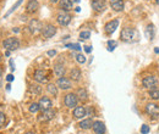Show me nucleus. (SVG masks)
Segmentation results:
<instances>
[{"instance_id": "24", "label": "nucleus", "mask_w": 159, "mask_h": 134, "mask_svg": "<svg viewBox=\"0 0 159 134\" xmlns=\"http://www.w3.org/2000/svg\"><path fill=\"white\" fill-rule=\"evenodd\" d=\"M149 96H151V99H153V100H158L159 99V88H152L151 90H149Z\"/></svg>"}, {"instance_id": "23", "label": "nucleus", "mask_w": 159, "mask_h": 134, "mask_svg": "<svg viewBox=\"0 0 159 134\" xmlns=\"http://www.w3.org/2000/svg\"><path fill=\"white\" fill-rule=\"evenodd\" d=\"M70 77L74 79V80H79L81 78V71L79 68H72L71 70V73H70Z\"/></svg>"}, {"instance_id": "22", "label": "nucleus", "mask_w": 159, "mask_h": 134, "mask_svg": "<svg viewBox=\"0 0 159 134\" xmlns=\"http://www.w3.org/2000/svg\"><path fill=\"white\" fill-rule=\"evenodd\" d=\"M146 36L148 37V39L154 38V26L153 24H148L146 28Z\"/></svg>"}, {"instance_id": "19", "label": "nucleus", "mask_w": 159, "mask_h": 134, "mask_svg": "<svg viewBox=\"0 0 159 134\" xmlns=\"http://www.w3.org/2000/svg\"><path fill=\"white\" fill-rule=\"evenodd\" d=\"M60 7L65 11L72 10V1L71 0H60Z\"/></svg>"}, {"instance_id": "14", "label": "nucleus", "mask_w": 159, "mask_h": 134, "mask_svg": "<svg viewBox=\"0 0 159 134\" xmlns=\"http://www.w3.org/2000/svg\"><path fill=\"white\" fill-rule=\"evenodd\" d=\"M93 131L97 134H104L105 133V124L102 122V121H96L93 123Z\"/></svg>"}, {"instance_id": "33", "label": "nucleus", "mask_w": 159, "mask_h": 134, "mask_svg": "<svg viewBox=\"0 0 159 134\" xmlns=\"http://www.w3.org/2000/svg\"><path fill=\"white\" fill-rule=\"evenodd\" d=\"M76 60H77V62H80V63H84V62H86V58H84V55H82V54H79V55L76 56Z\"/></svg>"}, {"instance_id": "11", "label": "nucleus", "mask_w": 159, "mask_h": 134, "mask_svg": "<svg viewBox=\"0 0 159 134\" xmlns=\"http://www.w3.org/2000/svg\"><path fill=\"white\" fill-rule=\"evenodd\" d=\"M110 6H111V9L114 10V11H122L124 10V6H125V4H124V0H110Z\"/></svg>"}, {"instance_id": "43", "label": "nucleus", "mask_w": 159, "mask_h": 134, "mask_svg": "<svg viewBox=\"0 0 159 134\" xmlns=\"http://www.w3.org/2000/svg\"><path fill=\"white\" fill-rule=\"evenodd\" d=\"M156 2H157V4L159 5V0H156Z\"/></svg>"}, {"instance_id": "37", "label": "nucleus", "mask_w": 159, "mask_h": 134, "mask_svg": "<svg viewBox=\"0 0 159 134\" xmlns=\"http://www.w3.org/2000/svg\"><path fill=\"white\" fill-rule=\"evenodd\" d=\"M6 79H7L9 82H11V80H14V76H12V75H9V76L6 77Z\"/></svg>"}, {"instance_id": "26", "label": "nucleus", "mask_w": 159, "mask_h": 134, "mask_svg": "<svg viewBox=\"0 0 159 134\" xmlns=\"http://www.w3.org/2000/svg\"><path fill=\"white\" fill-rule=\"evenodd\" d=\"M47 89H48V92L52 94V95H57L58 94V89H57V87L54 85V84H48V87H47Z\"/></svg>"}, {"instance_id": "27", "label": "nucleus", "mask_w": 159, "mask_h": 134, "mask_svg": "<svg viewBox=\"0 0 159 134\" xmlns=\"http://www.w3.org/2000/svg\"><path fill=\"white\" fill-rule=\"evenodd\" d=\"M77 95H79L80 100H82V101L87 100V92H86L84 89H79V92H77Z\"/></svg>"}, {"instance_id": "15", "label": "nucleus", "mask_w": 159, "mask_h": 134, "mask_svg": "<svg viewBox=\"0 0 159 134\" xmlns=\"http://www.w3.org/2000/svg\"><path fill=\"white\" fill-rule=\"evenodd\" d=\"M34 79H36L37 82H39V83H47L48 77H47L45 72H44L43 70H37V71L34 72Z\"/></svg>"}, {"instance_id": "5", "label": "nucleus", "mask_w": 159, "mask_h": 134, "mask_svg": "<svg viewBox=\"0 0 159 134\" xmlns=\"http://www.w3.org/2000/svg\"><path fill=\"white\" fill-rule=\"evenodd\" d=\"M28 28H30V31H31L33 34H37V33H39L40 31H43V26H42V23H40L38 19H32V21L30 22Z\"/></svg>"}, {"instance_id": "7", "label": "nucleus", "mask_w": 159, "mask_h": 134, "mask_svg": "<svg viewBox=\"0 0 159 134\" xmlns=\"http://www.w3.org/2000/svg\"><path fill=\"white\" fill-rule=\"evenodd\" d=\"M43 37L44 38H52L55 33H57V28L54 27V26H52V24H48V26H45L44 28H43Z\"/></svg>"}, {"instance_id": "25", "label": "nucleus", "mask_w": 159, "mask_h": 134, "mask_svg": "<svg viewBox=\"0 0 159 134\" xmlns=\"http://www.w3.org/2000/svg\"><path fill=\"white\" fill-rule=\"evenodd\" d=\"M22 1H23V0H17V1H16V4H15V5H14V6H12V7H11V9H10V10H9L6 14H5V17L10 16V15H11V14H12V12H14V11H15V10H16L19 6H20L21 4H22Z\"/></svg>"}, {"instance_id": "28", "label": "nucleus", "mask_w": 159, "mask_h": 134, "mask_svg": "<svg viewBox=\"0 0 159 134\" xmlns=\"http://www.w3.org/2000/svg\"><path fill=\"white\" fill-rule=\"evenodd\" d=\"M31 92L33 93V94H40V92H42V88H40L39 85H37V84H33V85H31Z\"/></svg>"}, {"instance_id": "41", "label": "nucleus", "mask_w": 159, "mask_h": 134, "mask_svg": "<svg viewBox=\"0 0 159 134\" xmlns=\"http://www.w3.org/2000/svg\"><path fill=\"white\" fill-rule=\"evenodd\" d=\"M1 60H2V55H1V53H0V62H1Z\"/></svg>"}, {"instance_id": "21", "label": "nucleus", "mask_w": 159, "mask_h": 134, "mask_svg": "<svg viewBox=\"0 0 159 134\" xmlns=\"http://www.w3.org/2000/svg\"><path fill=\"white\" fill-rule=\"evenodd\" d=\"M54 72H55V75L58 77H62L64 76V73H65V67L62 66V65H55L54 66Z\"/></svg>"}, {"instance_id": "36", "label": "nucleus", "mask_w": 159, "mask_h": 134, "mask_svg": "<svg viewBox=\"0 0 159 134\" xmlns=\"http://www.w3.org/2000/svg\"><path fill=\"white\" fill-rule=\"evenodd\" d=\"M55 54H57L55 50H50V51H48V55H49V56H54Z\"/></svg>"}, {"instance_id": "32", "label": "nucleus", "mask_w": 159, "mask_h": 134, "mask_svg": "<svg viewBox=\"0 0 159 134\" xmlns=\"http://www.w3.org/2000/svg\"><path fill=\"white\" fill-rule=\"evenodd\" d=\"M141 133H142V134H148V133H149V127H148L147 124H143V126L141 127Z\"/></svg>"}, {"instance_id": "10", "label": "nucleus", "mask_w": 159, "mask_h": 134, "mask_svg": "<svg viewBox=\"0 0 159 134\" xmlns=\"http://www.w3.org/2000/svg\"><path fill=\"white\" fill-rule=\"evenodd\" d=\"M58 87L61 89H70L71 88V80L66 77H60L58 79Z\"/></svg>"}, {"instance_id": "20", "label": "nucleus", "mask_w": 159, "mask_h": 134, "mask_svg": "<svg viewBox=\"0 0 159 134\" xmlns=\"http://www.w3.org/2000/svg\"><path fill=\"white\" fill-rule=\"evenodd\" d=\"M93 121L91 119V118H87V119H84V121H82V122H80V127L82 128V129H89V128H92L93 127Z\"/></svg>"}, {"instance_id": "29", "label": "nucleus", "mask_w": 159, "mask_h": 134, "mask_svg": "<svg viewBox=\"0 0 159 134\" xmlns=\"http://www.w3.org/2000/svg\"><path fill=\"white\" fill-rule=\"evenodd\" d=\"M39 109H40L39 104H36V102H33V104L30 106V111H31V112H33V114H36V112H37Z\"/></svg>"}, {"instance_id": "4", "label": "nucleus", "mask_w": 159, "mask_h": 134, "mask_svg": "<svg viewBox=\"0 0 159 134\" xmlns=\"http://www.w3.org/2000/svg\"><path fill=\"white\" fill-rule=\"evenodd\" d=\"M146 112L151 116V117L157 118L159 116V105L154 104V102L147 104V106H146Z\"/></svg>"}, {"instance_id": "2", "label": "nucleus", "mask_w": 159, "mask_h": 134, "mask_svg": "<svg viewBox=\"0 0 159 134\" xmlns=\"http://www.w3.org/2000/svg\"><path fill=\"white\" fill-rule=\"evenodd\" d=\"M158 84V78L154 76H148V77H144L143 80H142V85L147 89H152L154 88L156 85Z\"/></svg>"}, {"instance_id": "8", "label": "nucleus", "mask_w": 159, "mask_h": 134, "mask_svg": "<svg viewBox=\"0 0 159 134\" xmlns=\"http://www.w3.org/2000/svg\"><path fill=\"white\" fill-rule=\"evenodd\" d=\"M118 26H119V21H118V19H113V21H110V22H108V23L105 24L104 29H105V32H107L108 34H111V33L115 32V29L118 28Z\"/></svg>"}, {"instance_id": "44", "label": "nucleus", "mask_w": 159, "mask_h": 134, "mask_svg": "<svg viewBox=\"0 0 159 134\" xmlns=\"http://www.w3.org/2000/svg\"><path fill=\"white\" fill-rule=\"evenodd\" d=\"M75 1H76V2H79V1H80V0H75Z\"/></svg>"}, {"instance_id": "31", "label": "nucleus", "mask_w": 159, "mask_h": 134, "mask_svg": "<svg viewBox=\"0 0 159 134\" xmlns=\"http://www.w3.org/2000/svg\"><path fill=\"white\" fill-rule=\"evenodd\" d=\"M89 37H91V33L89 32H81V34H80V38L82 39V40L88 39Z\"/></svg>"}, {"instance_id": "42", "label": "nucleus", "mask_w": 159, "mask_h": 134, "mask_svg": "<svg viewBox=\"0 0 159 134\" xmlns=\"http://www.w3.org/2000/svg\"><path fill=\"white\" fill-rule=\"evenodd\" d=\"M52 2H57V1H59V0H50Z\"/></svg>"}, {"instance_id": "1", "label": "nucleus", "mask_w": 159, "mask_h": 134, "mask_svg": "<svg viewBox=\"0 0 159 134\" xmlns=\"http://www.w3.org/2000/svg\"><path fill=\"white\" fill-rule=\"evenodd\" d=\"M121 39L126 43H134L139 39V34L134 28H124L121 32Z\"/></svg>"}, {"instance_id": "6", "label": "nucleus", "mask_w": 159, "mask_h": 134, "mask_svg": "<svg viewBox=\"0 0 159 134\" xmlns=\"http://www.w3.org/2000/svg\"><path fill=\"white\" fill-rule=\"evenodd\" d=\"M77 101H79L77 95H75L72 93L71 94H67V95L65 96V105L67 107H75L77 105Z\"/></svg>"}, {"instance_id": "3", "label": "nucleus", "mask_w": 159, "mask_h": 134, "mask_svg": "<svg viewBox=\"0 0 159 134\" xmlns=\"http://www.w3.org/2000/svg\"><path fill=\"white\" fill-rule=\"evenodd\" d=\"M4 48H6L7 50H16L20 48V41L16 38H7L4 40Z\"/></svg>"}, {"instance_id": "30", "label": "nucleus", "mask_w": 159, "mask_h": 134, "mask_svg": "<svg viewBox=\"0 0 159 134\" xmlns=\"http://www.w3.org/2000/svg\"><path fill=\"white\" fill-rule=\"evenodd\" d=\"M115 46H116V41H114V40H109L108 41V49H109V51H113L115 49Z\"/></svg>"}, {"instance_id": "40", "label": "nucleus", "mask_w": 159, "mask_h": 134, "mask_svg": "<svg viewBox=\"0 0 159 134\" xmlns=\"http://www.w3.org/2000/svg\"><path fill=\"white\" fill-rule=\"evenodd\" d=\"M1 75H2V71H1V68H0V79H1Z\"/></svg>"}, {"instance_id": "18", "label": "nucleus", "mask_w": 159, "mask_h": 134, "mask_svg": "<svg viewBox=\"0 0 159 134\" xmlns=\"http://www.w3.org/2000/svg\"><path fill=\"white\" fill-rule=\"evenodd\" d=\"M86 115H87V111L83 106H79L74 110V117L75 118H83Z\"/></svg>"}, {"instance_id": "39", "label": "nucleus", "mask_w": 159, "mask_h": 134, "mask_svg": "<svg viewBox=\"0 0 159 134\" xmlns=\"http://www.w3.org/2000/svg\"><path fill=\"white\" fill-rule=\"evenodd\" d=\"M25 134H36L34 132H27V133H25Z\"/></svg>"}, {"instance_id": "16", "label": "nucleus", "mask_w": 159, "mask_h": 134, "mask_svg": "<svg viewBox=\"0 0 159 134\" xmlns=\"http://www.w3.org/2000/svg\"><path fill=\"white\" fill-rule=\"evenodd\" d=\"M39 107L43 110V111H45V110H49L50 107H52V100L49 99V97H42L39 100Z\"/></svg>"}, {"instance_id": "12", "label": "nucleus", "mask_w": 159, "mask_h": 134, "mask_svg": "<svg viewBox=\"0 0 159 134\" xmlns=\"http://www.w3.org/2000/svg\"><path fill=\"white\" fill-rule=\"evenodd\" d=\"M92 7L94 11H103L105 9V0H92Z\"/></svg>"}, {"instance_id": "38", "label": "nucleus", "mask_w": 159, "mask_h": 134, "mask_svg": "<svg viewBox=\"0 0 159 134\" xmlns=\"http://www.w3.org/2000/svg\"><path fill=\"white\" fill-rule=\"evenodd\" d=\"M84 50H86V53H91V51H92L91 46H84Z\"/></svg>"}, {"instance_id": "34", "label": "nucleus", "mask_w": 159, "mask_h": 134, "mask_svg": "<svg viewBox=\"0 0 159 134\" xmlns=\"http://www.w3.org/2000/svg\"><path fill=\"white\" fill-rule=\"evenodd\" d=\"M66 48H70V49H75V50H80L81 46L79 44H66Z\"/></svg>"}, {"instance_id": "9", "label": "nucleus", "mask_w": 159, "mask_h": 134, "mask_svg": "<svg viewBox=\"0 0 159 134\" xmlns=\"http://www.w3.org/2000/svg\"><path fill=\"white\" fill-rule=\"evenodd\" d=\"M71 21V16L69 14H65V12H60L58 15V22L61 26H67Z\"/></svg>"}, {"instance_id": "35", "label": "nucleus", "mask_w": 159, "mask_h": 134, "mask_svg": "<svg viewBox=\"0 0 159 134\" xmlns=\"http://www.w3.org/2000/svg\"><path fill=\"white\" fill-rule=\"evenodd\" d=\"M5 122H6V116L4 115L2 112H0V127H2Z\"/></svg>"}, {"instance_id": "17", "label": "nucleus", "mask_w": 159, "mask_h": 134, "mask_svg": "<svg viewBox=\"0 0 159 134\" xmlns=\"http://www.w3.org/2000/svg\"><path fill=\"white\" fill-rule=\"evenodd\" d=\"M54 116H55V112H54L52 109L45 110V111H43V114L40 115L39 121H50V119L54 118Z\"/></svg>"}, {"instance_id": "13", "label": "nucleus", "mask_w": 159, "mask_h": 134, "mask_svg": "<svg viewBox=\"0 0 159 134\" xmlns=\"http://www.w3.org/2000/svg\"><path fill=\"white\" fill-rule=\"evenodd\" d=\"M38 7H39V4H38L37 0H30V1L27 2V6H26L27 12H30V14L36 12V11L38 10Z\"/></svg>"}]
</instances>
